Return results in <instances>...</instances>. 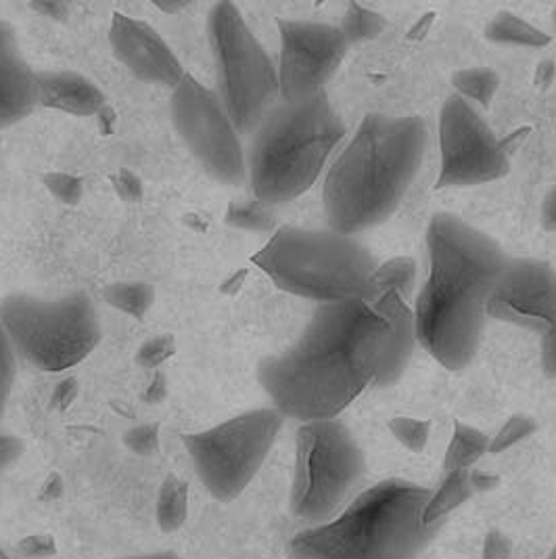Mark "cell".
<instances>
[{
    "mask_svg": "<svg viewBox=\"0 0 556 559\" xmlns=\"http://www.w3.org/2000/svg\"><path fill=\"white\" fill-rule=\"evenodd\" d=\"M387 342L389 323L375 306L318 305L285 353L257 362V382L285 419H337L377 382Z\"/></svg>",
    "mask_w": 556,
    "mask_h": 559,
    "instance_id": "obj_1",
    "label": "cell"
},
{
    "mask_svg": "<svg viewBox=\"0 0 556 559\" xmlns=\"http://www.w3.org/2000/svg\"><path fill=\"white\" fill-rule=\"evenodd\" d=\"M430 275L414 302L416 342L450 371L478 355L487 300L510 258L485 233L442 212L427 229Z\"/></svg>",
    "mask_w": 556,
    "mask_h": 559,
    "instance_id": "obj_2",
    "label": "cell"
},
{
    "mask_svg": "<svg viewBox=\"0 0 556 559\" xmlns=\"http://www.w3.org/2000/svg\"><path fill=\"white\" fill-rule=\"evenodd\" d=\"M427 143L430 130L419 116H366L325 177L329 229L354 237L385 223L419 175Z\"/></svg>",
    "mask_w": 556,
    "mask_h": 559,
    "instance_id": "obj_3",
    "label": "cell"
},
{
    "mask_svg": "<svg viewBox=\"0 0 556 559\" xmlns=\"http://www.w3.org/2000/svg\"><path fill=\"white\" fill-rule=\"evenodd\" d=\"M431 490L406 480H383L358 495L327 524L295 534L291 559H416L435 526L423 522Z\"/></svg>",
    "mask_w": 556,
    "mask_h": 559,
    "instance_id": "obj_4",
    "label": "cell"
},
{
    "mask_svg": "<svg viewBox=\"0 0 556 559\" xmlns=\"http://www.w3.org/2000/svg\"><path fill=\"white\" fill-rule=\"evenodd\" d=\"M343 136L346 124L327 93L307 102H278L255 128L247 152L255 202L282 205L304 195Z\"/></svg>",
    "mask_w": 556,
    "mask_h": 559,
    "instance_id": "obj_5",
    "label": "cell"
},
{
    "mask_svg": "<svg viewBox=\"0 0 556 559\" xmlns=\"http://www.w3.org/2000/svg\"><path fill=\"white\" fill-rule=\"evenodd\" d=\"M253 262L282 292L318 305L375 300L371 280L379 262L352 235L282 227Z\"/></svg>",
    "mask_w": 556,
    "mask_h": 559,
    "instance_id": "obj_6",
    "label": "cell"
},
{
    "mask_svg": "<svg viewBox=\"0 0 556 559\" xmlns=\"http://www.w3.org/2000/svg\"><path fill=\"white\" fill-rule=\"evenodd\" d=\"M0 323L17 356L49 373L76 367L101 342L97 308L84 289L59 298L13 292L0 300Z\"/></svg>",
    "mask_w": 556,
    "mask_h": 559,
    "instance_id": "obj_7",
    "label": "cell"
},
{
    "mask_svg": "<svg viewBox=\"0 0 556 559\" xmlns=\"http://www.w3.org/2000/svg\"><path fill=\"white\" fill-rule=\"evenodd\" d=\"M218 97L241 134H253L280 102L278 70L232 2H218L207 17Z\"/></svg>",
    "mask_w": 556,
    "mask_h": 559,
    "instance_id": "obj_8",
    "label": "cell"
},
{
    "mask_svg": "<svg viewBox=\"0 0 556 559\" xmlns=\"http://www.w3.org/2000/svg\"><path fill=\"white\" fill-rule=\"evenodd\" d=\"M366 472L364 453L352 430L339 419L302 424L295 433L291 511L310 526L337 518Z\"/></svg>",
    "mask_w": 556,
    "mask_h": 559,
    "instance_id": "obj_9",
    "label": "cell"
},
{
    "mask_svg": "<svg viewBox=\"0 0 556 559\" xmlns=\"http://www.w3.org/2000/svg\"><path fill=\"white\" fill-rule=\"evenodd\" d=\"M282 424L277 408H252L209 430L182 436V444L205 490L220 503H230L262 469Z\"/></svg>",
    "mask_w": 556,
    "mask_h": 559,
    "instance_id": "obj_10",
    "label": "cell"
},
{
    "mask_svg": "<svg viewBox=\"0 0 556 559\" xmlns=\"http://www.w3.org/2000/svg\"><path fill=\"white\" fill-rule=\"evenodd\" d=\"M172 122L186 150L218 182L237 187L247 180V153L218 93L184 74L172 91Z\"/></svg>",
    "mask_w": 556,
    "mask_h": 559,
    "instance_id": "obj_11",
    "label": "cell"
},
{
    "mask_svg": "<svg viewBox=\"0 0 556 559\" xmlns=\"http://www.w3.org/2000/svg\"><path fill=\"white\" fill-rule=\"evenodd\" d=\"M506 145L485 124L475 105L452 95L439 114V177L435 189L475 187L506 177Z\"/></svg>",
    "mask_w": 556,
    "mask_h": 559,
    "instance_id": "obj_12",
    "label": "cell"
},
{
    "mask_svg": "<svg viewBox=\"0 0 556 559\" xmlns=\"http://www.w3.org/2000/svg\"><path fill=\"white\" fill-rule=\"evenodd\" d=\"M278 36L280 102H307L327 93L325 86L339 70L350 47L341 27L304 20H278Z\"/></svg>",
    "mask_w": 556,
    "mask_h": 559,
    "instance_id": "obj_13",
    "label": "cell"
},
{
    "mask_svg": "<svg viewBox=\"0 0 556 559\" xmlns=\"http://www.w3.org/2000/svg\"><path fill=\"white\" fill-rule=\"evenodd\" d=\"M487 317L525 330H551L556 323V273L542 260H508L496 281Z\"/></svg>",
    "mask_w": 556,
    "mask_h": 559,
    "instance_id": "obj_14",
    "label": "cell"
},
{
    "mask_svg": "<svg viewBox=\"0 0 556 559\" xmlns=\"http://www.w3.org/2000/svg\"><path fill=\"white\" fill-rule=\"evenodd\" d=\"M109 43L128 72L147 84L174 91L184 78V70L168 43L141 20L116 13L109 27Z\"/></svg>",
    "mask_w": 556,
    "mask_h": 559,
    "instance_id": "obj_15",
    "label": "cell"
},
{
    "mask_svg": "<svg viewBox=\"0 0 556 559\" xmlns=\"http://www.w3.org/2000/svg\"><path fill=\"white\" fill-rule=\"evenodd\" d=\"M36 72L22 52L15 27L0 20V128L26 120L40 105Z\"/></svg>",
    "mask_w": 556,
    "mask_h": 559,
    "instance_id": "obj_16",
    "label": "cell"
},
{
    "mask_svg": "<svg viewBox=\"0 0 556 559\" xmlns=\"http://www.w3.org/2000/svg\"><path fill=\"white\" fill-rule=\"evenodd\" d=\"M373 306L389 323L387 353H385L379 378L375 382L377 388H383V385H391L402 378L406 365L410 362L414 344H416V323H414V310L396 292L383 294L373 302Z\"/></svg>",
    "mask_w": 556,
    "mask_h": 559,
    "instance_id": "obj_17",
    "label": "cell"
},
{
    "mask_svg": "<svg viewBox=\"0 0 556 559\" xmlns=\"http://www.w3.org/2000/svg\"><path fill=\"white\" fill-rule=\"evenodd\" d=\"M40 88V105L74 114L95 116L105 105L101 88L77 72H36Z\"/></svg>",
    "mask_w": 556,
    "mask_h": 559,
    "instance_id": "obj_18",
    "label": "cell"
},
{
    "mask_svg": "<svg viewBox=\"0 0 556 559\" xmlns=\"http://www.w3.org/2000/svg\"><path fill=\"white\" fill-rule=\"evenodd\" d=\"M487 40L505 47H521V49H542L553 43L551 34L542 32L540 27L521 20L515 13L503 11L498 13L489 26L485 27Z\"/></svg>",
    "mask_w": 556,
    "mask_h": 559,
    "instance_id": "obj_19",
    "label": "cell"
},
{
    "mask_svg": "<svg viewBox=\"0 0 556 559\" xmlns=\"http://www.w3.org/2000/svg\"><path fill=\"white\" fill-rule=\"evenodd\" d=\"M471 469H462V472H446L444 483L439 484V488L435 492H431L427 508L423 513V522L427 526H437L448 513H452L455 509L460 508L462 503H467L473 497V486H471Z\"/></svg>",
    "mask_w": 556,
    "mask_h": 559,
    "instance_id": "obj_20",
    "label": "cell"
},
{
    "mask_svg": "<svg viewBox=\"0 0 556 559\" xmlns=\"http://www.w3.org/2000/svg\"><path fill=\"white\" fill-rule=\"evenodd\" d=\"M492 438L481 432L473 426H467L462 421H456L455 432L450 438V444L446 449L444 469L446 472H462L473 469V465L480 461L485 453H489Z\"/></svg>",
    "mask_w": 556,
    "mask_h": 559,
    "instance_id": "obj_21",
    "label": "cell"
},
{
    "mask_svg": "<svg viewBox=\"0 0 556 559\" xmlns=\"http://www.w3.org/2000/svg\"><path fill=\"white\" fill-rule=\"evenodd\" d=\"M414 285H416V260L410 255H396V258L383 262L375 269L373 280H371L375 300L383 294L396 292L408 302L410 294L414 292Z\"/></svg>",
    "mask_w": 556,
    "mask_h": 559,
    "instance_id": "obj_22",
    "label": "cell"
},
{
    "mask_svg": "<svg viewBox=\"0 0 556 559\" xmlns=\"http://www.w3.org/2000/svg\"><path fill=\"white\" fill-rule=\"evenodd\" d=\"M452 80H455L456 95L475 107L478 105L489 107V103L494 102L498 86H500L498 74L487 68L460 70V72H456Z\"/></svg>",
    "mask_w": 556,
    "mask_h": 559,
    "instance_id": "obj_23",
    "label": "cell"
},
{
    "mask_svg": "<svg viewBox=\"0 0 556 559\" xmlns=\"http://www.w3.org/2000/svg\"><path fill=\"white\" fill-rule=\"evenodd\" d=\"M339 27H341L348 45H358V43H366V40L377 38L379 34L385 32L387 22L377 11H371L364 4L352 2L348 7V11L343 15V22Z\"/></svg>",
    "mask_w": 556,
    "mask_h": 559,
    "instance_id": "obj_24",
    "label": "cell"
},
{
    "mask_svg": "<svg viewBox=\"0 0 556 559\" xmlns=\"http://www.w3.org/2000/svg\"><path fill=\"white\" fill-rule=\"evenodd\" d=\"M186 520V486L168 478L157 501V522L164 533H174Z\"/></svg>",
    "mask_w": 556,
    "mask_h": 559,
    "instance_id": "obj_25",
    "label": "cell"
},
{
    "mask_svg": "<svg viewBox=\"0 0 556 559\" xmlns=\"http://www.w3.org/2000/svg\"><path fill=\"white\" fill-rule=\"evenodd\" d=\"M389 432L394 438L412 453H423L430 442V421L414 419V417H394L389 421Z\"/></svg>",
    "mask_w": 556,
    "mask_h": 559,
    "instance_id": "obj_26",
    "label": "cell"
},
{
    "mask_svg": "<svg viewBox=\"0 0 556 559\" xmlns=\"http://www.w3.org/2000/svg\"><path fill=\"white\" fill-rule=\"evenodd\" d=\"M535 421L528 415H512L489 442V453H505L535 432Z\"/></svg>",
    "mask_w": 556,
    "mask_h": 559,
    "instance_id": "obj_27",
    "label": "cell"
},
{
    "mask_svg": "<svg viewBox=\"0 0 556 559\" xmlns=\"http://www.w3.org/2000/svg\"><path fill=\"white\" fill-rule=\"evenodd\" d=\"M15 360H17V353L7 335V331L0 323V421L4 417V411H7V403L11 399V390H13V383H15Z\"/></svg>",
    "mask_w": 556,
    "mask_h": 559,
    "instance_id": "obj_28",
    "label": "cell"
},
{
    "mask_svg": "<svg viewBox=\"0 0 556 559\" xmlns=\"http://www.w3.org/2000/svg\"><path fill=\"white\" fill-rule=\"evenodd\" d=\"M24 453V442L17 436L0 432V483L4 474L20 461Z\"/></svg>",
    "mask_w": 556,
    "mask_h": 559,
    "instance_id": "obj_29",
    "label": "cell"
},
{
    "mask_svg": "<svg viewBox=\"0 0 556 559\" xmlns=\"http://www.w3.org/2000/svg\"><path fill=\"white\" fill-rule=\"evenodd\" d=\"M512 545L510 538L500 531H489L483 540V559H510Z\"/></svg>",
    "mask_w": 556,
    "mask_h": 559,
    "instance_id": "obj_30",
    "label": "cell"
},
{
    "mask_svg": "<svg viewBox=\"0 0 556 559\" xmlns=\"http://www.w3.org/2000/svg\"><path fill=\"white\" fill-rule=\"evenodd\" d=\"M542 367L548 378L556 380V323L542 333Z\"/></svg>",
    "mask_w": 556,
    "mask_h": 559,
    "instance_id": "obj_31",
    "label": "cell"
},
{
    "mask_svg": "<svg viewBox=\"0 0 556 559\" xmlns=\"http://www.w3.org/2000/svg\"><path fill=\"white\" fill-rule=\"evenodd\" d=\"M471 486L475 492H487V490H494L500 480L498 476L494 474H487V472H480V469H471Z\"/></svg>",
    "mask_w": 556,
    "mask_h": 559,
    "instance_id": "obj_32",
    "label": "cell"
},
{
    "mask_svg": "<svg viewBox=\"0 0 556 559\" xmlns=\"http://www.w3.org/2000/svg\"><path fill=\"white\" fill-rule=\"evenodd\" d=\"M542 223L546 229L556 230V187L546 195L542 205Z\"/></svg>",
    "mask_w": 556,
    "mask_h": 559,
    "instance_id": "obj_33",
    "label": "cell"
},
{
    "mask_svg": "<svg viewBox=\"0 0 556 559\" xmlns=\"http://www.w3.org/2000/svg\"><path fill=\"white\" fill-rule=\"evenodd\" d=\"M120 559H182L178 558L174 551H155V554H143V556H130V558Z\"/></svg>",
    "mask_w": 556,
    "mask_h": 559,
    "instance_id": "obj_34",
    "label": "cell"
},
{
    "mask_svg": "<svg viewBox=\"0 0 556 559\" xmlns=\"http://www.w3.org/2000/svg\"><path fill=\"white\" fill-rule=\"evenodd\" d=\"M0 559H11V556H9V554H7L2 547H0Z\"/></svg>",
    "mask_w": 556,
    "mask_h": 559,
    "instance_id": "obj_35",
    "label": "cell"
},
{
    "mask_svg": "<svg viewBox=\"0 0 556 559\" xmlns=\"http://www.w3.org/2000/svg\"><path fill=\"white\" fill-rule=\"evenodd\" d=\"M548 559H556V547L551 551V556H548Z\"/></svg>",
    "mask_w": 556,
    "mask_h": 559,
    "instance_id": "obj_36",
    "label": "cell"
},
{
    "mask_svg": "<svg viewBox=\"0 0 556 559\" xmlns=\"http://www.w3.org/2000/svg\"><path fill=\"white\" fill-rule=\"evenodd\" d=\"M553 22H555V29H556V9H555V20H553Z\"/></svg>",
    "mask_w": 556,
    "mask_h": 559,
    "instance_id": "obj_37",
    "label": "cell"
}]
</instances>
